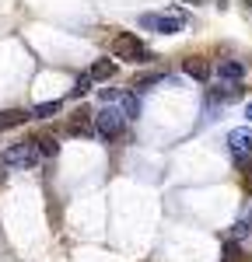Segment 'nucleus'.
Returning <instances> with one entry per match:
<instances>
[{
	"mask_svg": "<svg viewBox=\"0 0 252 262\" xmlns=\"http://www.w3.org/2000/svg\"><path fill=\"white\" fill-rule=\"evenodd\" d=\"M126 116H123V108H116V105H105L102 112H95V129H98V137L102 140H119L123 137V129H126Z\"/></svg>",
	"mask_w": 252,
	"mask_h": 262,
	"instance_id": "obj_1",
	"label": "nucleus"
},
{
	"mask_svg": "<svg viewBox=\"0 0 252 262\" xmlns=\"http://www.w3.org/2000/svg\"><path fill=\"white\" fill-rule=\"evenodd\" d=\"M109 49H112V56H116V60H133V63H144V60H147L144 42L137 39L133 32H116Z\"/></svg>",
	"mask_w": 252,
	"mask_h": 262,
	"instance_id": "obj_2",
	"label": "nucleus"
},
{
	"mask_svg": "<svg viewBox=\"0 0 252 262\" xmlns=\"http://www.w3.org/2000/svg\"><path fill=\"white\" fill-rule=\"evenodd\" d=\"M182 25H186V14H182L179 7H172L168 14H140V28H147V32H161V35L182 32Z\"/></svg>",
	"mask_w": 252,
	"mask_h": 262,
	"instance_id": "obj_3",
	"label": "nucleus"
},
{
	"mask_svg": "<svg viewBox=\"0 0 252 262\" xmlns=\"http://www.w3.org/2000/svg\"><path fill=\"white\" fill-rule=\"evenodd\" d=\"M228 150H231V158H235L238 168L252 164V129L249 126H238V129L228 133Z\"/></svg>",
	"mask_w": 252,
	"mask_h": 262,
	"instance_id": "obj_4",
	"label": "nucleus"
},
{
	"mask_svg": "<svg viewBox=\"0 0 252 262\" xmlns=\"http://www.w3.org/2000/svg\"><path fill=\"white\" fill-rule=\"evenodd\" d=\"M35 161H39V147H35V140L11 143V147L0 154V164H11V168H32Z\"/></svg>",
	"mask_w": 252,
	"mask_h": 262,
	"instance_id": "obj_5",
	"label": "nucleus"
},
{
	"mask_svg": "<svg viewBox=\"0 0 252 262\" xmlns=\"http://www.w3.org/2000/svg\"><path fill=\"white\" fill-rule=\"evenodd\" d=\"M245 74H249L245 60H221L217 67H214V77H217L221 84H242Z\"/></svg>",
	"mask_w": 252,
	"mask_h": 262,
	"instance_id": "obj_6",
	"label": "nucleus"
},
{
	"mask_svg": "<svg viewBox=\"0 0 252 262\" xmlns=\"http://www.w3.org/2000/svg\"><path fill=\"white\" fill-rule=\"evenodd\" d=\"M67 129L74 133V137H91V133H98L95 129V112H88V108H77L70 122H67Z\"/></svg>",
	"mask_w": 252,
	"mask_h": 262,
	"instance_id": "obj_7",
	"label": "nucleus"
},
{
	"mask_svg": "<svg viewBox=\"0 0 252 262\" xmlns=\"http://www.w3.org/2000/svg\"><path fill=\"white\" fill-rule=\"evenodd\" d=\"M207 98L214 101V105H228V101H238L242 98V84H214V88H207Z\"/></svg>",
	"mask_w": 252,
	"mask_h": 262,
	"instance_id": "obj_8",
	"label": "nucleus"
},
{
	"mask_svg": "<svg viewBox=\"0 0 252 262\" xmlns=\"http://www.w3.org/2000/svg\"><path fill=\"white\" fill-rule=\"evenodd\" d=\"M182 70H186V77H193V81H207L210 77V63L200 60V56H189V60L182 63Z\"/></svg>",
	"mask_w": 252,
	"mask_h": 262,
	"instance_id": "obj_9",
	"label": "nucleus"
},
{
	"mask_svg": "<svg viewBox=\"0 0 252 262\" xmlns=\"http://www.w3.org/2000/svg\"><path fill=\"white\" fill-rule=\"evenodd\" d=\"M35 147H39L42 158H56V154H60V140H56L53 133H39V137H35Z\"/></svg>",
	"mask_w": 252,
	"mask_h": 262,
	"instance_id": "obj_10",
	"label": "nucleus"
},
{
	"mask_svg": "<svg viewBox=\"0 0 252 262\" xmlns=\"http://www.w3.org/2000/svg\"><path fill=\"white\" fill-rule=\"evenodd\" d=\"M88 74H91L95 81H112V77L119 74V67H116L112 60H98L95 67H91V70H88Z\"/></svg>",
	"mask_w": 252,
	"mask_h": 262,
	"instance_id": "obj_11",
	"label": "nucleus"
},
{
	"mask_svg": "<svg viewBox=\"0 0 252 262\" xmlns=\"http://www.w3.org/2000/svg\"><path fill=\"white\" fill-rule=\"evenodd\" d=\"M25 119H32V112H25V108H11V112H4V116H0V129H11V126H21Z\"/></svg>",
	"mask_w": 252,
	"mask_h": 262,
	"instance_id": "obj_12",
	"label": "nucleus"
},
{
	"mask_svg": "<svg viewBox=\"0 0 252 262\" xmlns=\"http://www.w3.org/2000/svg\"><path fill=\"white\" fill-rule=\"evenodd\" d=\"M56 112H60V101H56V98H53V101H42V105L32 108V119H53Z\"/></svg>",
	"mask_w": 252,
	"mask_h": 262,
	"instance_id": "obj_13",
	"label": "nucleus"
},
{
	"mask_svg": "<svg viewBox=\"0 0 252 262\" xmlns=\"http://www.w3.org/2000/svg\"><path fill=\"white\" fill-rule=\"evenodd\" d=\"M119 105H123V116H126V119H137V112H140V101H137V95H133V91H126L123 98H119Z\"/></svg>",
	"mask_w": 252,
	"mask_h": 262,
	"instance_id": "obj_14",
	"label": "nucleus"
},
{
	"mask_svg": "<svg viewBox=\"0 0 252 262\" xmlns=\"http://www.w3.org/2000/svg\"><path fill=\"white\" fill-rule=\"evenodd\" d=\"M91 84H95V77H91V74H81V77L74 81V88H70V98H84V95L91 91Z\"/></svg>",
	"mask_w": 252,
	"mask_h": 262,
	"instance_id": "obj_15",
	"label": "nucleus"
},
{
	"mask_svg": "<svg viewBox=\"0 0 252 262\" xmlns=\"http://www.w3.org/2000/svg\"><path fill=\"white\" fill-rule=\"evenodd\" d=\"M221 262H242V245L231 242V238H224V259Z\"/></svg>",
	"mask_w": 252,
	"mask_h": 262,
	"instance_id": "obj_16",
	"label": "nucleus"
},
{
	"mask_svg": "<svg viewBox=\"0 0 252 262\" xmlns=\"http://www.w3.org/2000/svg\"><path fill=\"white\" fill-rule=\"evenodd\" d=\"M158 81H165V74H147V77H140L133 88H147V84H158Z\"/></svg>",
	"mask_w": 252,
	"mask_h": 262,
	"instance_id": "obj_17",
	"label": "nucleus"
},
{
	"mask_svg": "<svg viewBox=\"0 0 252 262\" xmlns=\"http://www.w3.org/2000/svg\"><path fill=\"white\" fill-rule=\"evenodd\" d=\"M242 171H245V179H242V185H245V192H252V164H245Z\"/></svg>",
	"mask_w": 252,
	"mask_h": 262,
	"instance_id": "obj_18",
	"label": "nucleus"
},
{
	"mask_svg": "<svg viewBox=\"0 0 252 262\" xmlns=\"http://www.w3.org/2000/svg\"><path fill=\"white\" fill-rule=\"evenodd\" d=\"M245 116H249V122H252V101H249V105H245Z\"/></svg>",
	"mask_w": 252,
	"mask_h": 262,
	"instance_id": "obj_19",
	"label": "nucleus"
}]
</instances>
